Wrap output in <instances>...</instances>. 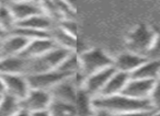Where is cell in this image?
Instances as JSON below:
<instances>
[{
    "label": "cell",
    "mask_w": 160,
    "mask_h": 116,
    "mask_svg": "<svg viewBox=\"0 0 160 116\" xmlns=\"http://www.w3.org/2000/svg\"><path fill=\"white\" fill-rule=\"evenodd\" d=\"M93 106L96 109L108 112L111 115L136 111L152 112L149 100H137L123 93L109 96H94Z\"/></svg>",
    "instance_id": "1"
},
{
    "label": "cell",
    "mask_w": 160,
    "mask_h": 116,
    "mask_svg": "<svg viewBox=\"0 0 160 116\" xmlns=\"http://www.w3.org/2000/svg\"><path fill=\"white\" fill-rule=\"evenodd\" d=\"M78 55L80 60L79 72L85 78L105 68L113 67V58L101 48H90Z\"/></svg>",
    "instance_id": "2"
},
{
    "label": "cell",
    "mask_w": 160,
    "mask_h": 116,
    "mask_svg": "<svg viewBox=\"0 0 160 116\" xmlns=\"http://www.w3.org/2000/svg\"><path fill=\"white\" fill-rule=\"evenodd\" d=\"M156 30L145 23H140L134 27L126 37V46L128 51L146 57L153 43Z\"/></svg>",
    "instance_id": "3"
},
{
    "label": "cell",
    "mask_w": 160,
    "mask_h": 116,
    "mask_svg": "<svg viewBox=\"0 0 160 116\" xmlns=\"http://www.w3.org/2000/svg\"><path fill=\"white\" fill-rule=\"evenodd\" d=\"M70 76L60 72L59 70H49V71L40 72V74L28 75V82L31 89L44 90V91H51L57 83L62 80L68 78Z\"/></svg>",
    "instance_id": "4"
},
{
    "label": "cell",
    "mask_w": 160,
    "mask_h": 116,
    "mask_svg": "<svg viewBox=\"0 0 160 116\" xmlns=\"http://www.w3.org/2000/svg\"><path fill=\"white\" fill-rule=\"evenodd\" d=\"M114 71H115V68L109 67V68H105V69L100 70V71L94 72V74L89 75V76H87L85 78L83 83L80 89H83L92 98L100 95L103 88L107 85L108 80L113 75Z\"/></svg>",
    "instance_id": "5"
},
{
    "label": "cell",
    "mask_w": 160,
    "mask_h": 116,
    "mask_svg": "<svg viewBox=\"0 0 160 116\" xmlns=\"http://www.w3.org/2000/svg\"><path fill=\"white\" fill-rule=\"evenodd\" d=\"M1 77L5 85V93L10 94L21 101L29 93L31 88L25 75H2Z\"/></svg>",
    "instance_id": "6"
},
{
    "label": "cell",
    "mask_w": 160,
    "mask_h": 116,
    "mask_svg": "<svg viewBox=\"0 0 160 116\" xmlns=\"http://www.w3.org/2000/svg\"><path fill=\"white\" fill-rule=\"evenodd\" d=\"M80 88L78 87L77 82L75 80V77H68V78L62 80L59 83L55 85L53 89L49 91L53 100L62 101V102L71 103L75 104L76 98H77L78 90Z\"/></svg>",
    "instance_id": "7"
},
{
    "label": "cell",
    "mask_w": 160,
    "mask_h": 116,
    "mask_svg": "<svg viewBox=\"0 0 160 116\" xmlns=\"http://www.w3.org/2000/svg\"><path fill=\"white\" fill-rule=\"evenodd\" d=\"M52 102V95L49 91L38 89H30L29 93L21 101L22 109L29 113L40 109H47Z\"/></svg>",
    "instance_id": "8"
},
{
    "label": "cell",
    "mask_w": 160,
    "mask_h": 116,
    "mask_svg": "<svg viewBox=\"0 0 160 116\" xmlns=\"http://www.w3.org/2000/svg\"><path fill=\"white\" fill-rule=\"evenodd\" d=\"M156 81L157 80L131 78L122 93L137 100H148Z\"/></svg>",
    "instance_id": "9"
},
{
    "label": "cell",
    "mask_w": 160,
    "mask_h": 116,
    "mask_svg": "<svg viewBox=\"0 0 160 116\" xmlns=\"http://www.w3.org/2000/svg\"><path fill=\"white\" fill-rule=\"evenodd\" d=\"M146 59L147 57H145V56L138 55V54L127 51L125 53L118 55L115 58H113V67L115 68V70L131 75L142 64H144L146 61Z\"/></svg>",
    "instance_id": "10"
},
{
    "label": "cell",
    "mask_w": 160,
    "mask_h": 116,
    "mask_svg": "<svg viewBox=\"0 0 160 116\" xmlns=\"http://www.w3.org/2000/svg\"><path fill=\"white\" fill-rule=\"evenodd\" d=\"M30 41L16 33H9L0 42L1 57L21 55Z\"/></svg>",
    "instance_id": "11"
},
{
    "label": "cell",
    "mask_w": 160,
    "mask_h": 116,
    "mask_svg": "<svg viewBox=\"0 0 160 116\" xmlns=\"http://www.w3.org/2000/svg\"><path fill=\"white\" fill-rule=\"evenodd\" d=\"M6 2L9 6L17 23L35 14L43 13L40 2H18V1H6Z\"/></svg>",
    "instance_id": "12"
},
{
    "label": "cell",
    "mask_w": 160,
    "mask_h": 116,
    "mask_svg": "<svg viewBox=\"0 0 160 116\" xmlns=\"http://www.w3.org/2000/svg\"><path fill=\"white\" fill-rule=\"evenodd\" d=\"M28 58L23 56H3L0 58V75H27Z\"/></svg>",
    "instance_id": "13"
},
{
    "label": "cell",
    "mask_w": 160,
    "mask_h": 116,
    "mask_svg": "<svg viewBox=\"0 0 160 116\" xmlns=\"http://www.w3.org/2000/svg\"><path fill=\"white\" fill-rule=\"evenodd\" d=\"M56 46L55 42L52 40V37H42V38H36V40H32L28 43L27 47L24 51H22L21 56L24 58H38L46 54L48 51Z\"/></svg>",
    "instance_id": "14"
},
{
    "label": "cell",
    "mask_w": 160,
    "mask_h": 116,
    "mask_svg": "<svg viewBox=\"0 0 160 116\" xmlns=\"http://www.w3.org/2000/svg\"><path fill=\"white\" fill-rule=\"evenodd\" d=\"M129 79H131V75L115 70L113 72V75L110 77L109 80H108L107 85L103 88L101 94L98 96H109L122 93L124 91V88L126 87L127 82L129 81Z\"/></svg>",
    "instance_id": "15"
},
{
    "label": "cell",
    "mask_w": 160,
    "mask_h": 116,
    "mask_svg": "<svg viewBox=\"0 0 160 116\" xmlns=\"http://www.w3.org/2000/svg\"><path fill=\"white\" fill-rule=\"evenodd\" d=\"M56 25V22L48 16L45 13L35 14L33 17L25 19V20L18 22L16 27H24V29H31L35 30V31H42V32H49L54 29Z\"/></svg>",
    "instance_id": "16"
},
{
    "label": "cell",
    "mask_w": 160,
    "mask_h": 116,
    "mask_svg": "<svg viewBox=\"0 0 160 116\" xmlns=\"http://www.w3.org/2000/svg\"><path fill=\"white\" fill-rule=\"evenodd\" d=\"M160 77V60L147 58L146 61L131 74V78L158 80Z\"/></svg>",
    "instance_id": "17"
},
{
    "label": "cell",
    "mask_w": 160,
    "mask_h": 116,
    "mask_svg": "<svg viewBox=\"0 0 160 116\" xmlns=\"http://www.w3.org/2000/svg\"><path fill=\"white\" fill-rule=\"evenodd\" d=\"M76 116H92L97 112L93 106V98L83 89H79L75 101Z\"/></svg>",
    "instance_id": "18"
},
{
    "label": "cell",
    "mask_w": 160,
    "mask_h": 116,
    "mask_svg": "<svg viewBox=\"0 0 160 116\" xmlns=\"http://www.w3.org/2000/svg\"><path fill=\"white\" fill-rule=\"evenodd\" d=\"M51 37L57 46L71 51H77V37H73L64 32L57 24L51 31Z\"/></svg>",
    "instance_id": "19"
},
{
    "label": "cell",
    "mask_w": 160,
    "mask_h": 116,
    "mask_svg": "<svg viewBox=\"0 0 160 116\" xmlns=\"http://www.w3.org/2000/svg\"><path fill=\"white\" fill-rule=\"evenodd\" d=\"M21 109H23L21 100L10 94H2L0 100V116H14Z\"/></svg>",
    "instance_id": "20"
},
{
    "label": "cell",
    "mask_w": 160,
    "mask_h": 116,
    "mask_svg": "<svg viewBox=\"0 0 160 116\" xmlns=\"http://www.w3.org/2000/svg\"><path fill=\"white\" fill-rule=\"evenodd\" d=\"M57 70H59L60 72L67 75V76H75L77 72H79L80 70V60H79V55L78 51H72L70 53L65 60L59 65V67L57 68Z\"/></svg>",
    "instance_id": "21"
},
{
    "label": "cell",
    "mask_w": 160,
    "mask_h": 116,
    "mask_svg": "<svg viewBox=\"0 0 160 116\" xmlns=\"http://www.w3.org/2000/svg\"><path fill=\"white\" fill-rule=\"evenodd\" d=\"M16 20L11 13L9 6L6 1L0 5V30L5 33L9 34L16 27Z\"/></svg>",
    "instance_id": "22"
},
{
    "label": "cell",
    "mask_w": 160,
    "mask_h": 116,
    "mask_svg": "<svg viewBox=\"0 0 160 116\" xmlns=\"http://www.w3.org/2000/svg\"><path fill=\"white\" fill-rule=\"evenodd\" d=\"M48 111L51 116H76L75 104L53 99L48 106Z\"/></svg>",
    "instance_id": "23"
},
{
    "label": "cell",
    "mask_w": 160,
    "mask_h": 116,
    "mask_svg": "<svg viewBox=\"0 0 160 116\" xmlns=\"http://www.w3.org/2000/svg\"><path fill=\"white\" fill-rule=\"evenodd\" d=\"M149 102H150L151 109L153 114H157L160 112V79H158L155 82L151 93L149 95Z\"/></svg>",
    "instance_id": "24"
},
{
    "label": "cell",
    "mask_w": 160,
    "mask_h": 116,
    "mask_svg": "<svg viewBox=\"0 0 160 116\" xmlns=\"http://www.w3.org/2000/svg\"><path fill=\"white\" fill-rule=\"evenodd\" d=\"M56 24L64 32L68 33L69 35L77 37V23H76V19H62V20L58 21Z\"/></svg>",
    "instance_id": "25"
},
{
    "label": "cell",
    "mask_w": 160,
    "mask_h": 116,
    "mask_svg": "<svg viewBox=\"0 0 160 116\" xmlns=\"http://www.w3.org/2000/svg\"><path fill=\"white\" fill-rule=\"evenodd\" d=\"M146 57L150 58V59H158V60H160V29L156 30L155 40H153V43Z\"/></svg>",
    "instance_id": "26"
},
{
    "label": "cell",
    "mask_w": 160,
    "mask_h": 116,
    "mask_svg": "<svg viewBox=\"0 0 160 116\" xmlns=\"http://www.w3.org/2000/svg\"><path fill=\"white\" fill-rule=\"evenodd\" d=\"M153 113L149 111H136V112H128V113L116 114L112 116H152Z\"/></svg>",
    "instance_id": "27"
},
{
    "label": "cell",
    "mask_w": 160,
    "mask_h": 116,
    "mask_svg": "<svg viewBox=\"0 0 160 116\" xmlns=\"http://www.w3.org/2000/svg\"><path fill=\"white\" fill-rule=\"evenodd\" d=\"M30 116H51L48 109H40V111H34L30 113Z\"/></svg>",
    "instance_id": "28"
},
{
    "label": "cell",
    "mask_w": 160,
    "mask_h": 116,
    "mask_svg": "<svg viewBox=\"0 0 160 116\" xmlns=\"http://www.w3.org/2000/svg\"><path fill=\"white\" fill-rule=\"evenodd\" d=\"M70 9L75 10L76 11V5H77V0H62Z\"/></svg>",
    "instance_id": "29"
},
{
    "label": "cell",
    "mask_w": 160,
    "mask_h": 116,
    "mask_svg": "<svg viewBox=\"0 0 160 116\" xmlns=\"http://www.w3.org/2000/svg\"><path fill=\"white\" fill-rule=\"evenodd\" d=\"M92 116H112L110 113H108V112H104V111H99V109H97V112L93 114Z\"/></svg>",
    "instance_id": "30"
},
{
    "label": "cell",
    "mask_w": 160,
    "mask_h": 116,
    "mask_svg": "<svg viewBox=\"0 0 160 116\" xmlns=\"http://www.w3.org/2000/svg\"><path fill=\"white\" fill-rule=\"evenodd\" d=\"M14 116H30V113L28 111H25V109H21L19 113H17Z\"/></svg>",
    "instance_id": "31"
},
{
    "label": "cell",
    "mask_w": 160,
    "mask_h": 116,
    "mask_svg": "<svg viewBox=\"0 0 160 116\" xmlns=\"http://www.w3.org/2000/svg\"><path fill=\"white\" fill-rule=\"evenodd\" d=\"M3 93H5V85H3L2 77L0 76V94H3Z\"/></svg>",
    "instance_id": "32"
},
{
    "label": "cell",
    "mask_w": 160,
    "mask_h": 116,
    "mask_svg": "<svg viewBox=\"0 0 160 116\" xmlns=\"http://www.w3.org/2000/svg\"><path fill=\"white\" fill-rule=\"evenodd\" d=\"M8 1H18V2H40V0H8Z\"/></svg>",
    "instance_id": "33"
},
{
    "label": "cell",
    "mask_w": 160,
    "mask_h": 116,
    "mask_svg": "<svg viewBox=\"0 0 160 116\" xmlns=\"http://www.w3.org/2000/svg\"><path fill=\"white\" fill-rule=\"evenodd\" d=\"M153 115H155V116H160V112H159V113H157V114H153Z\"/></svg>",
    "instance_id": "34"
},
{
    "label": "cell",
    "mask_w": 160,
    "mask_h": 116,
    "mask_svg": "<svg viewBox=\"0 0 160 116\" xmlns=\"http://www.w3.org/2000/svg\"><path fill=\"white\" fill-rule=\"evenodd\" d=\"M2 2H3V0H0V5H1Z\"/></svg>",
    "instance_id": "35"
},
{
    "label": "cell",
    "mask_w": 160,
    "mask_h": 116,
    "mask_svg": "<svg viewBox=\"0 0 160 116\" xmlns=\"http://www.w3.org/2000/svg\"><path fill=\"white\" fill-rule=\"evenodd\" d=\"M1 98H2V94H0V100H1Z\"/></svg>",
    "instance_id": "36"
},
{
    "label": "cell",
    "mask_w": 160,
    "mask_h": 116,
    "mask_svg": "<svg viewBox=\"0 0 160 116\" xmlns=\"http://www.w3.org/2000/svg\"><path fill=\"white\" fill-rule=\"evenodd\" d=\"M0 58H1V51H0Z\"/></svg>",
    "instance_id": "37"
},
{
    "label": "cell",
    "mask_w": 160,
    "mask_h": 116,
    "mask_svg": "<svg viewBox=\"0 0 160 116\" xmlns=\"http://www.w3.org/2000/svg\"><path fill=\"white\" fill-rule=\"evenodd\" d=\"M3 1H8V0H3Z\"/></svg>",
    "instance_id": "38"
},
{
    "label": "cell",
    "mask_w": 160,
    "mask_h": 116,
    "mask_svg": "<svg viewBox=\"0 0 160 116\" xmlns=\"http://www.w3.org/2000/svg\"><path fill=\"white\" fill-rule=\"evenodd\" d=\"M152 116H155V115H152Z\"/></svg>",
    "instance_id": "39"
},
{
    "label": "cell",
    "mask_w": 160,
    "mask_h": 116,
    "mask_svg": "<svg viewBox=\"0 0 160 116\" xmlns=\"http://www.w3.org/2000/svg\"><path fill=\"white\" fill-rule=\"evenodd\" d=\"M159 79H160V77H159Z\"/></svg>",
    "instance_id": "40"
}]
</instances>
